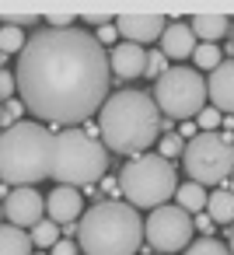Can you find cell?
Listing matches in <instances>:
<instances>
[{"label": "cell", "instance_id": "6da1fadb", "mask_svg": "<svg viewBox=\"0 0 234 255\" xmlns=\"http://www.w3.org/2000/svg\"><path fill=\"white\" fill-rule=\"evenodd\" d=\"M21 105L46 123L74 129L109 98V53L84 28H42L18 53Z\"/></svg>", "mask_w": 234, "mask_h": 255}, {"label": "cell", "instance_id": "7a4b0ae2", "mask_svg": "<svg viewBox=\"0 0 234 255\" xmlns=\"http://www.w3.org/2000/svg\"><path fill=\"white\" fill-rule=\"evenodd\" d=\"M98 133L105 150L140 157L161 136V112L143 91H116L98 109Z\"/></svg>", "mask_w": 234, "mask_h": 255}, {"label": "cell", "instance_id": "3957f363", "mask_svg": "<svg viewBox=\"0 0 234 255\" xmlns=\"http://www.w3.org/2000/svg\"><path fill=\"white\" fill-rule=\"evenodd\" d=\"M140 241V210L119 199L95 203L91 210H84V220L77 224V245L84 248V255H136Z\"/></svg>", "mask_w": 234, "mask_h": 255}, {"label": "cell", "instance_id": "277c9868", "mask_svg": "<svg viewBox=\"0 0 234 255\" xmlns=\"http://www.w3.org/2000/svg\"><path fill=\"white\" fill-rule=\"evenodd\" d=\"M56 136L42 123H14L0 133V178L14 189L53 175Z\"/></svg>", "mask_w": 234, "mask_h": 255}, {"label": "cell", "instance_id": "5b68a950", "mask_svg": "<svg viewBox=\"0 0 234 255\" xmlns=\"http://www.w3.org/2000/svg\"><path fill=\"white\" fill-rule=\"evenodd\" d=\"M109 168V150L84 129H63L56 136V154H53V175L56 185H70V189H88L95 182H102Z\"/></svg>", "mask_w": 234, "mask_h": 255}, {"label": "cell", "instance_id": "8992f818", "mask_svg": "<svg viewBox=\"0 0 234 255\" xmlns=\"http://www.w3.org/2000/svg\"><path fill=\"white\" fill-rule=\"evenodd\" d=\"M175 189H178L175 168H171V161H164L157 154L129 157L126 168L119 171L122 203H129L136 210H157V206H164L175 196Z\"/></svg>", "mask_w": 234, "mask_h": 255}, {"label": "cell", "instance_id": "52a82bcc", "mask_svg": "<svg viewBox=\"0 0 234 255\" xmlns=\"http://www.w3.org/2000/svg\"><path fill=\"white\" fill-rule=\"evenodd\" d=\"M182 164L189 182L196 185H224L227 175L234 171V136H217V133H196L185 150H182Z\"/></svg>", "mask_w": 234, "mask_h": 255}, {"label": "cell", "instance_id": "ba28073f", "mask_svg": "<svg viewBox=\"0 0 234 255\" xmlns=\"http://www.w3.org/2000/svg\"><path fill=\"white\" fill-rule=\"evenodd\" d=\"M154 105L168 119H192L206 109V81L192 67H168L154 81Z\"/></svg>", "mask_w": 234, "mask_h": 255}, {"label": "cell", "instance_id": "9c48e42d", "mask_svg": "<svg viewBox=\"0 0 234 255\" xmlns=\"http://www.w3.org/2000/svg\"><path fill=\"white\" fill-rule=\"evenodd\" d=\"M143 238L157 252H182L192 241V217L182 206L164 203V206L150 210V217L143 220Z\"/></svg>", "mask_w": 234, "mask_h": 255}, {"label": "cell", "instance_id": "30bf717a", "mask_svg": "<svg viewBox=\"0 0 234 255\" xmlns=\"http://www.w3.org/2000/svg\"><path fill=\"white\" fill-rule=\"evenodd\" d=\"M4 213H7V224H14V227H35L39 220H46V199L32 185L11 189L7 203H4Z\"/></svg>", "mask_w": 234, "mask_h": 255}, {"label": "cell", "instance_id": "8fae6325", "mask_svg": "<svg viewBox=\"0 0 234 255\" xmlns=\"http://www.w3.org/2000/svg\"><path fill=\"white\" fill-rule=\"evenodd\" d=\"M164 28H168V21L161 14H122V18H116V32L133 46L157 42L164 35Z\"/></svg>", "mask_w": 234, "mask_h": 255}, {"label": "cell", "instance_id": "7c38bea8", "mask_svg": "<svg viewBox=\"0 0 234 255\" xmlns=\"http://www.w3.org/2000/svg\"><path fill=\"white\" fill-rule=\"evenodd\" d=\"M46 213H49L53 224H74V220H81V213H84V199H81L77 189L56 185V189L46 196Z\"/></svg>", "mask_w": 234, "mask_h": 255}, {"label": "cell", "instance_id": "4fadbf2b", "mask_svg": "<svg viewBox=\"0 0 234 255\" xmlns=\"http://www.w3.org/2000/svg\"><path fill=\"white\" fill-rule=\"evenodd\" d=\"M109 70L122 81L129 77H143L147 74V49L143 46H133V42H119L112 46V56H109Z\"/></svg>", "mask_w": 234, "mask_h": 255}, {"label": "cell", "instance_id": "5bb4252c", "mask_svg": "<svg viewBox=\"0 0 234 255\" xmlns=\"http://www.w3.org/2000/svg\"><path fill=\"white\" fill-rule=\"evenodd\" d=\"M206 98L217 112H234V63H220L206 81Z\"/></svg>", "mask_w": 234, "mask_h": 255}, {"label": "cell", "instance_id": "9a60e30c", "mask_svg": "<svg viewBox=\"0 0 234 255\" xmlns=\"http://www.w3.org/2000/svg\"><path fill=\"white\" fill-rule=\"evenodd\" d=\"M157 42H161L164 60H168V56H171V60H189L192 49H196V35H192V28H189L185 21H171Z\"/></svg>", "mask_w": 234, "mask_h": 255}, {"label": "cell", "instance_id": "2e32d148", "mask_svg": "<svg viewBox=\"0 0 234 255\" xmlns=\"http://www.w3.org/2000/svg\"><path fill=\"white\" fill-rule=\"evenodd\" d=\"M231 18H224V14H196L192 21H189V28H192V35H199L203 42H213L217 46V39L220 35H227L231 32Z\"/></svg>", "mask_w": 234, "mask_h": 255}, {"label": "cell", "instance_id": "e0dca14e", "mask_svg": "<svg viewBox=\"0 0 234 255\" xmlns=\"http://www.w3.org/2000/svg\"><path fill=\"white\" fill-rule=\"evenodd\" d=\"M0 255H32L28 231L14 227V224H0Z\"/></svg>", "mask_w": 234, "mask_h": 255}, {"label": "cell", "instance_id": "ac0fdd59", "mask_svg": "<svg viewBox=\"0 0 234 255\" xmlns=\"http://www.w3.org/2000/svg\"><path fill=\"white\" fill-rule=\"evenodd\" d=\"M206 217H210L213 224L234 220V192H227V189L210 192V196H206Z\"/></svg>", "mask_w": 234, "mask_h": 255}, {"label": "cell", "instance_id": "d6986e66", "mask_svg": "<svg viewBox=\"0 0 234 255\" xmlns=\"http://www.w3.org/2000/svg\"><path fill=\"white\" fill-rule=\"evenodd\" d=\"M175 199H178V206H182L189 217L206 210V189H203V185H196V182H182V185L175 189Z\"/></svg>", "mask_w": 234, "mask_h": 255}, {"label": "cell", "instance_id": "ffe728a7", "mask_svg": "<svg viewBox=\"0 0 234 255\" xmlns=\"http://www.w3.org/2000/svg\"><path fill=\"white\" fill-rule=\"evenodd\" d=\"M25 42H28V35H25L21 28H14V25H0V53H4V56L21 53Z\"/></svg>", "mask_w": 234, "mask_h": 255}, {"label": "cell", "instance_id": "44dd1931", "mask_svg": "<svg viewBox=\"0 0 234 255\" xmlns=\"http://www.w3.org/2000/svg\"><path fill=\"white\" fill-rule=\"evenodd\" d=\"M192 63H196V70H210V74H213L224 60H220V49H217L213 42H203V46L192 49Z\"/></svg>", "mask_w": 234, "mask_h": 255}, {"label": "cell", "instance_id": "7402d4cb", "mask_svg": "<svg viewBox=\"0 0 234 255\" xmlns=\"http://www.w3.org/2000/svg\"><path fill=\"white\" fill-rule=\"evenodd\" d=\"M56 227H60V224H53V220H39V224L32 227V234H28L32 245H35V248H53V245L60 241V231H56Z\"/></svg>", "mask_w": 234, "mask_h": 255}, {"label": "cell", "instance_id": "603a6c76", "mask_svg": "<svg viewBox=\"0 0 234 255\" xmlns=\"http://www.w3.org/2000/svg\"><path fill=\"white\" fill-rule=\"evenodd\" d=\"M185 255H231V252H227V245L217 241V238H199V241H189Z\"/></svg>", "mask_w": 234, "mask_h": 255}, {"label": "cell", "instance_id": "cb8c5ba5", "mask_svg": "<svg viewBox=\"0 0 234 255\" xmlns=\"http://www.w3.org/2000/svg\"><path fill=\"white\" fill-rule=\"evenodd\" d=\"M182 150H185V143H182V136H178V133H164V136H161V143H157V157H164V161L178 157Z\"/></svg>", "mask_w": 234, "mask_h": 255}, {"label": "cell", "instance_id": "d4e9b609", "mask_svg": "<svg viewBox=\"0 0 234 255\" xmlns=\"http://www.w3.org/2000/svg\"><path fill=\"white\" fill-rule=\"evenodd\" d=\"M196 123H199V129H203V133H213V129H217V126L224 123V119H220V112H217V109L210 105V109H203V112L196 116Z\"/></svg>", "mask_w": 234, "mask_h": 255}, {"label": "cell", "instance_id": "484cf974", "mask_svg": "<svg viewBox=\"0 0 234 255\" xmlns=\"http://www.w3.org/2000/svg\"><path fill=\"white\" fill-rule=\"evenodd\" d=\"M164 70H168L164 53H147V74H150V77H161Z\"/></svg>", "mask_w": 234, "mask_h": 255}, {"label": "cell", "instance_id": "4316f807", "mask_svg": "<svg viewBox=\"0 0 234 255\" xmlns=\"http://www.w3.org/2000/svg\"><path fill=\"white\" fill-rule=\"evenodd\" d=\"M14 91H18V84H14V74L0 70V102H7V98H11Z\"/></svg>", "mask_w": 234, "mask_h": 255}, {"label": "cell", "instance_id": "83f0119b", "mask_svg": "<svg viewBox=\"0 0 234 255\" xmlns=\"http://www.w3.org/2000/svg\"><path fill=\"white\" fill-rule=\"evenodd\" d=\"M112 39H119V32H116V21H112V25H102V28H98V35H95V42H98L102 49H105V46H112Z\"/></svg>", "mask_w": 234, "mask_h": 255}, {"label": "cell", "instance_id": "f1b7e54d", "mask_svg": "<svg viewBox=\"0 0 234 255\" xmlns=\"http://www.w3.org/2000/svg\"><path fill=\"white\" fill-rule=\"evenodd\" d=\"M21 112H25V105H21V102H7V105H4V123H14Z\"/></svg>", "mask_w": 234, "mask_h": 255}, {"label": "cell", "instance_id": "f546056e", "mask_svg": "<svg viewBox=\"0 0 234 255\" xmlns=\"http://www.w3.org/2000/svg\"><path fill=\"white\" fill-rule=\"evenodd\" d=\"M53 255H77V245L67 241V238H60V241L53 245Z\"/></svg>", "mask_w": 234, "mask_h": 255}, {"label": "cell", "instance_id": "4dcf8cb0", "mask_svg": "<svg viewBox=\"0 0 234 255\" xmlns=\"http://www.w3.org/2000/svg\"><path fill=\"white\" fill-rule=\"evenodd\" d=\"M49 28H74V18L70 14H53L49 18Z\"/></svg>", "mask_w": 234, "mask_h": 255}, {"label": "cell", "instance_id": "1f68e13d", "mask_svg": "<svg viewBox=\"0 0 234 255\" xmlns=\"http://www.w3.org/2000/svg\"><path fill=\"white\" fill-rule=\"evenodd\" d=\"M84 21H88V25H95V28H102V25H112V21H109V18H102V14H91V18H84Z\"/></svg>", "mask_w": 234, "mask_h": 255}, {"label": "cell", "instance_id": "d6a6232c", "mask_svg": "<svg viewBox=\"0 0 234 255\" xmlns=\"http://www.w3.org/2000/svg\"><path fill=\"white\" fill-rule=\"evenodd\" d=\"M182 133H185V136L192 140V136H196V123H185V126H182Z\"/></svg>", "mask_w": 234, "mask_h": 255}, {"label": "cell", "instance_id": "836d02e7", "mask_svg": "<svg viewBox=\"0 0 234 255\" xmlns=\"http://www.w3.org/2000/svg\"><path fill=\"white\" fill-rule=\"evenodd\" d=\"M227 252L234 255V227H231V234H227Z\"/></svg>", "mask_w": 234, "mask_h": 255}, {"label": "cell", "instance_id": "e575fe53", "mask_svg": "<svg viewBox=\"0 0 234 255\" xmlns=\"http://www.w3.org/2000/svg\"><path fill=\"white\" fill-rule=\"evenodd\" d=\"M0 126H7V123H4V102H0Z\"/></svg>", "mask_w": 234, "mask_h": 255}, {"label": "cell", "instance_id": "d590c367", "mask_svg": "<svg viewBox=\"0 0 234 255\" xmlns=\"http://www.w3.org/2000/svg\"><path fill=\"white\" fill-rule=\"evenodd\" d=\"M4 60H7V56H4V53H0V63H4ZM0 70H4V67H0Z\"/></svg>", "mask_w": 234, "mask_h": 255}, {"label": "cell", "instance_id": "8d00e7d4", "mask_svg": "<svg viewBox=\"0 0 234 255\" xmlns=\"http://www.w3.org/2000/svg\"><path fill=\"white\" fill-rule=\"evenodd\" d=\"M32 255H46V252H32Z\"/></svg>", "mask_w": 234, "mask_h": 255}, {"label": "cell", "instance_id": "74e56055", "mask_svg": "<svg viewBox=\"0 0 234 255\" xmlns=\"http://www.w3.org/2000/svg\"><path fill=\"white\" fill-rule=\"evenodd\" d=\"M231 32H234V25H231Z\"/></svg>", "mask_w": 234, "mask_h": 255}]
</instances>
